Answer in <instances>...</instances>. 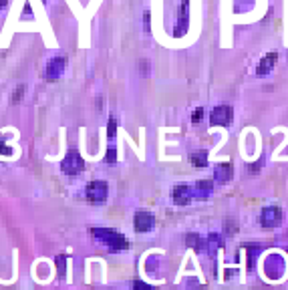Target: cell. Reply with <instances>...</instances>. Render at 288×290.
<instances>
[{
  "label": "cell",
  "mask_w": 288,
  "mask_h": 290,
  "mask_svg": "<svg viewBox=\"0 0 288 290\" xmlns=\"http://www.w3.org/2000/svg\"><path fill=\"white\" fill-rule=\"evenodd\" d=\"M93 236L99 242H103L107 248H111V250H127L129 248V242L123 234L113 232L109 228H93Z\"/></svg>",
  "instance_id": "cell-1"
},
{
  "label": "cell",
  "mask_w": 288,
  "mask_h": 290,
  "mask_svg": "<svg viewBox=\"0 0 288 290\" xmlns=\"http://www.w3.org/2000/svg\"><path fill=\"white\" fill-rule=\"evenodd\" d=\"M61 170L67 175H77V173H81V171L85 170V161H83V157H81V154H79L77 149H71L65 155L63 163H61Z\"/></svg>",
  "instance_id": "cell-2"
},
{
  "label": "cell",
  "mask_w": 288,
  "mask_h": 290,
  "mask_svg": "<svg viewBox=\"0 0 288 290\" xmlns=\"http://www.w3.org/2000/svg\"><path fill=\"white\" fill-rule=\"evenodd\" d=\"M85 196H87V200L93 202V204H103V202L107 200V196H109V188H107L105 182H99V179H97V182H91V184L87 186Z\"/></svg>",
  "instance_id": "cell-3"
},
{
  "label": "cell",
  "mask_w": 288,
  "mask_h": 290,
  "mask_svg": "<svg viewBox=\"0 0 288 290\" xmlns=\"http://www.w3.org/2000/svg\"><path fill=\"white\" fill-rule=\"evenodd\" d=\"M232 119H234V111H232L230 105H218L210 115L212 125H222V127H228L232 123Z\"/></svg>",
  "instance_id": "cell-4"
},
{
  "label": "cell",
  "mask_w": 288,
  "mask_h": 290,
  "mask_svg": "<svg viewBox=\"0 0 288 290\" xmlns=\"http://www.w3.org/2000/svg\"><path fill=\"white\" fill-rule=\"evenodd\" d=\"M280 222H282V210L278 205H268V208H264L262 214H260V224L264 228H276V226H280Z\"/></svg>",
  "instance_id": "cell-5"
},
{
  "label": "cell",
  "mask_w": 288,
  "mask_h": 290,
  "mask_svg": "<svg viewBox=\"0 0 288 290\" xmlns=\"http://www.w3.org/2000/svg\"><path fill=\"white\" fill-rule=\"evenodd\" d=\"M133 224H135V230H137V232H149V230L153 228L155 220H153L152 212H147V210H139V212L135 214Z\"/></svg>",
  "instance_id": "cell-6"
},
{
  "label": "cell",
  "mask_w": 288,
  "mask_h": 290,
  "mask_svg": "<svg viewBox=\"0 0 288 290\" xmlns=\"http://www.w3.org/2000/svg\"><path fill=\"white\" fill-rule=\"evenodd\" d=\"M65 67H67V59L65 57H54L49 61L47 67V79L49 81H57L63 73H65Z\"/></svg>",
  "instance_id": "cell-7"
},
{
  "label": "cell",
  "mask_w": 288,
  "mask_h": 290,
  "mask_svg": "<svg viewBox=\"0 0 288 290\" xmlns=\"http://www.w3.org/2000/svg\"><path fill=\"white\" fill-rule=\"evenodd\" d=\"M171 198H173V204H177V205H187V204L191 202V198H194V191H191L189 186L180 184V186L173 188Z\"/></svg>",
  "instance_id": "cell-8"
},
{
  "label": "cell",
  "mask_w": 288,
  "mask_h": 290,
  "mask_svg": "<svg viewBox=\"0 0 288 290\" xmlns=\"http://www.w3.org/2000/svg\"><path fill=\"white\" fill-rule=\"evenodd\" d=\"M276 59H278L276 51H274V52H268L266 57L260 61V65H258V68H256V75H258V77H266V75L272 71V67H274V63H276Z\"/></svg>",
  "instance_id": "cell-9"
},
{
  "label": "cell",
  "mask_w": 288,
  "mask_h": 290,
  "mask_svg": "<svg viewBox=\"0 0 288 290\" xmlns=\"http://www.w3.org/2000/svg\"><path fill=\"white\" fill-rule=\"evenodd\" d=\"M189 0H184L182 2V12H180V26H175V36H184L186 34V31H187V22H189Z\"/></svg>",
  "instance_id": "cell-10"
},
{
  "label": "cell",
  "mask_w": 288,
  "mask_h": 290,
  "mask_svg": "<svg viewBox=\"0 0 288 290\" xmlns=\"http://www.w3.org/2000/svg\"><path fill=\"white\" fill-rule=\"evenodd\" d=\"M212 189H214V184H212V179H200V182L194 186V196L196 198H200V200H205L212 193Z\"/></svg>",
  "instance_id": "cell-11"
},
{
  "label": "cell",
  "mask_w": 288,
  "mask_h": 290,
  "mask_svg": "<svg viewBox=\"0 0 288 290\" xmlns=\"http://www.w3.org/2000/svg\"><path fill=\"white\" fill-rule=\"evenodd\" d=\"M214 177L218 179V182H222V184L230 182V179L234 177V168H232V163H220L216 168V171H214Z\"/></svg>",
  "instance_id": "cell-12"
},
{
  "label": "cell",
  "mask_w": 288,
  "mask_h": 290,
  "mask_svg": "<svg viewBox=\"0 0 288 290\" xmlns=\"http://www.w3.org/2000/svg\"><path fill=\"white\" fill-rule=\"evenodd\" d=\"M191 163H194L196 168H205V165H208V151L205 149L194 151V154H191Z\"/></svg>",
  "instance_id": "cell-13"
},
{
  "label": "cell",
  "mask_w": 288,
  "mask_h": 290,
  "mask_svg": "<svg viewBox=\"0 0 288 290\" xmlns=\"http://www.w3.org/2000/svg\"><path fill=\"white\" fill-rule=\"evenodd\" d=\"M186 242H187L189 248H194V250H202V240H200L198 234H187Z\"/></svg>",
  "instance_id": "cell-14"
},
{
  "label": "cell",
  "mask_w": 288,
  "mask_h": 290,
  "mask_svg": "<svg viewBox=\"0 0 288 290\" xmlns=\"http://www.w3.org/2000/svg\"><path fill=\"white\" fill-rule=\"evenodd\" d=\"M115 129H117V121H115V119H109V125H107V135L111 137V139L115 137Z\"/></svg>",
  "instance_id": "cell-15"
},
{
  "label": "cell",
  "mask_w": 288,
  "mask_h": 290,
  "mask_svg": "<svg viewBox=\"0 0 288 290\" xmlns=\"http://www.w3.org/2000/svg\"><path fill=\"white\" fill-rule=\"evenodd\" d=\"M149 18H152V12L145 10V15H143V29H145V34L152 33V26H149Z\"/></svg>",
  "instance_id": "cell-16"
},
{
  "label": "cell",
  "mask_w": 288,
  "mask_h": 290,
  "mask_svg": "<svg viewBox=\"0 0 288 290\" xmlns=\"http://www.w3.org/2000/svg\"><path fill=\"white\" fill-rule=\"evenodd\" d=\"M115 159H117L115 147H109V149H107V163H109V165H113V163H115Z\"/></svg>",
  "instance_id": "cell-17"
},
{
  "label": "cell",
  "mask_w": 288,
  "mask_h": 290,
  "mask_svg": "<svg viewBox=\"0 0 288 290\" xmlns=\"http://www.w3.org/2000/svg\"><path fill=\"white\" fill-rule=\"evenodd\" d=\"M133 290H153V286H149V284H145L141 280H135L133 282Z\"/></svg>",
  "instance_id": "cell-18"
},
{
  "label": "cell",
  "mask_w": 288,
  "mask_h": 290,
  "mask_svg": "<svg viewBox=\"0 0 288 290\" xmlns=\"http://www.w3.org/2000/svg\"><path fill=\"white\" fill-rule=\"evenodd\" d=\"M202 117H203V109H202V107H198L196 111H194V115H191V121H194V123H200V121H202Z\"/></svg>",
  "instance_id": "cell-19"
},
{
  "label": "cell",
  "mask_w": 288,
  "mask_h": 290,
  "mask_svg": "<svg viewBox=\"0 0 288 290\" xmlns=\"http://www.w3.org/2000/svg\"><path fill=\"white\" fill-rule=\"evenodd\" d=\"M22 95H24V87L20 85V87L15 91V95H12V101H15V103H18V101L22 99Z\"/></svg>",
  "instance_id": "cell-20"
},
{
  "label": "cell",
  "mask_w": 288,
  "mask_h": 290,
  "mask_svg": "<svg viewBox=\"0 0 288 290\" xmlns=\"http://www.w3.org/2000/svg\"><path fill=\"white\" fill-rule=\"evenodd\" d=\"M57 264H59V272H61V276H63V274H65V268H67L65 258H63V256H59V258H57Z\"/></svg>",
  "instance_id": "cell-21"
},
{
  "label": "cell",
  "mask_w": 288,
  "mask_h": 290,
  "mask_svg": "<svg viewBox=\"0 0 288 290\" xmlns=\"http://www.w3.org/2000/svg\"><path fill=\"white\" fill-rule=\"evenodd\" d=\"M0 154H6V155H10V154H12V149H10V147H8L4 141H0Z\"/></svg>",
  "instance_id": "cell-22"
},
{
  "label": "cell",
  "mask_w": 288,
  "mask_h": 290,
  "mask_svg": "<svg viewBox=\"0 0 288 290\" xmlns=\"http://www.w3.org/2000/svg\"><path fill=\"white\" fill-rule=\"evenodd\" d=\"M6 2H8V0H0V8H2V6H6Z\"/></svg>",
  "instance_id": "cell-23"
}]
</instances>
